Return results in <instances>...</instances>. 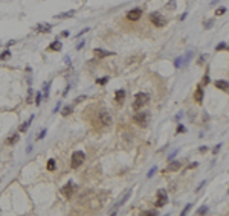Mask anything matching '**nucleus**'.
Masks as SVG:
<instances>
[{
    "instance_id": "f257e3e1",
    "label": "nucleus",
    "mask_w": 229,
    "mask_h": 216,
    "mask_svg": "<svg viewBox=\"0 0 229 216\" xmlns=\"http://www.w3.org/2000/svg\"><path fill=\"white\" fill-rule=\"evenodd\" d=\"M148 102H150V94H148V93H137V94L135 96L133 108H135V110H139V108L145 107Z\"/></svg>"
},
{
    "instance_id": "f03ea898",
    "label": "nucleus",
    "mask_w": 229,
    "mask_h": 216,
    "mask_svg": "<svg viewBox=\"0 0 229 216\" xmlns=\"http://www.w3.org/2000/svg\"><path fill=\"white\" fill-rule=\"evenodd\" d=\"M84 160H86V155H84V152H83V151H77V152H73V155H72L70 166L73 167V169H77V167H79V166L84 163Z\"/></svg>"
},
{
    "instance_id": "7ed1b4c3",
    "label": "nucleus",
    "mask_w": 229,
    "mask_h": 216,
    "mask_svg": "<svg viewBox=\"0 0 229 216\" xmlns=\"http://www.w3.org/2000/svg\"><path fill=\"white\" fill-rule=\"evenodd\" d=\"M148 113H145V111H141V113H137V114H135V117H133V122L135 123H137L139 126H142V128H145L147 126V123H148Z\"/></svg>"
},
{
    "instance_id": "20e7f679",
    "label": "nucleus",
    "mask_w": 229,
    "mask_h": 216,
    "mask_svg": "<svg viewBox=\"0 0 229 216\" xmlns=\"http://www.w3.org/2000/svg\"><path fill=\"white\" fill-rule=\"evenodd\" d=\"M167 202H168L167 190H165V189H159V190H157V199L154 201V206H156V207H163Z\"/></svg>"
},
{
    "instance_id": "39448f33",
    "label": "nucleus",
    "mask_w": 229,
    "mask_h": 216,
    "mask_svg": "<svg viewBox=\"0 0 229 216\" xmlns=\"http://www.w3.org/2000/svg\"><path fill=\"white\" fill-rule=\"evenodd\" d=\"M150 21L154 24V26H157V28H162V26H165L167 24V20H165L162 15H159L157 12H153V14H150Z\"/></svg>"
},
{
    "instance_id": "423d86ee",
    "label": "nucleus",
    "mask_w": 229,
    "mask_h": 216,
    "mask_svg": "<svg viewBox=\"0 0 229 216\" xmlns=\"http://www.w3.org/2000/svg\"><path fill=\"white\" fill-rule=\"evenodd\" d=\"M99 120H101V123H103L104 126H109L110 123H111L110 113H109L107 110H101V111H99Z\"/></svg>"
},
{
    "instance_id": "0eeeda50",
    "label": "nucleus",
    "mask_w": 229,
    "mask_h": 216,
    "mask_svg": "<svg viewBox=\"0 0 229 216\" xmlns=\"http://www.w3.org/2000/svg\"><path fill=\"white\" fill-rule=\"evenodd\" d=\"M73 190H75V184H73V181H69L67 184L61 189V193H63L66 198H70V196L73 195Z\"/></svg>"
},
{
    "instance_id": "6e6552de",
    "label": "nucleus",
    "mask_w": 229,
    "mask_h": 216,
    "mask_svg": "<svg viewBox=\"0 0 229 216\" xmlns=\"http://www.w3.org/2000/svg\"><path fill=\"white\" fill-rule=\"evenodd\" d=\"M141 15H142V11L139 8H135V9H131L130 12L127 14V18H129L130 21H136V20L141 18Z\"/></svg>"
},
{
    "instance_id": "1a4fd4ad",
    "label": "nucleus",
    "mask_w": 229,
    "mask_h": 216,
    "mask_svg": "<svg viewBox=\"0 0 229 216\" xmlns=\"http://www.w3.org/2000/svg\"><path fill=\"white\" fill-rule=\"evenodd\" d=\"M93 52H95V55H96L98 58H105V56L115 55V52H107V50H104V49H95Z\"/></svg>"
},
{
    "instance_id": "9d476101",
    "label": "nucleus",
    "mask_w": 229,
    "mask_h": 216,
    "mask_svg": "<svg viewBox=\"0 0 229 216\" xmlns=\"http://www.w3.org/2000/svg\"><path fill=\"white\" fill-rule=\"evenodd\" d=\"M214 85L218 90H223V91H228V81H223V79H218L214 82Z\"/></svg>"
},
{
    "instance_id": "9b49d317",
    "label": "nucleus",
    "mask_w": 229,
    "mask_h": 216,
    "mask_svg": "<svg viewBox=\"0 0 229 216\" xmlns=\"http://www.w3.org/2000/svg\"><path fill=\"white\" fill-rule=\"evenodd\" d=\"M180 164L179 161H171V163L168 164V167H167V172H174V170H179L180 169Z\"/></svg>"
},
{
    "instance_id": "f8f14e48",
    "label": "nucleus",
    "mask_w": 229,
    "mask_h": 216,
    "mask_svg": "<svg viewBox=\"0 0 229 216\" xmlns=\"http://www.w3.org/2000/svg\"><path fill=\"white\" fill-rule=\"evenodd\" d=\"M194 98H196V101L199 102V104H202V101H203V88H202V87L197 88V90H196V96H194Z\"/></svg>"
},
{
    "instance_id": "ddd939ff",
    "label": "nucleus",
    "mask_w": 229,
    "mask_h": 216,
    "mask_svg": "<svg viewBox=\"0 0 229 216\" xmlns=\"http://www.w3.org/2000/svg\"><path fill=\"white\" fill-rule=\"evenodd\" d=\"M124 99H125V90H118V91H116V102L121 104Z\"/></svg>"
},
{
    "instance_id": "4468645a",
    "label": "nucleus",
    "mask_w": 229,
    "mask_h": 216,
    "mask_svg": "<svg viewBox=\"0 0 229 216\" xmlns=\"http://www.w3.org/2000/svg\"><path fill=\"white\" fill-rule=\"evenodd\" d=\"M130 193H131V190H130V189H129V190H127V192L124 193V195H122V198H121V201H119L118 204H116V207H121L122 204H125V201H127V199H129V196H130Z\"/></svg>"
},
{
    "instance_id": "2eb2a0df",
    "label": "nucleus",
    "mask_w": 229,
    "mask_h": 216,
    "mask_svg": "<svg viewBox=\"0 0 229 216\" xmlns=\"http://www.w3.org/2000/svg\"><path fill=\"white\" fill-rule=\"evenodd\" d=\"M52 29L51 24H38V28H37V31L41 32V34H46V32H49Z\"/></svg>"
},
{
    "instance_id": "dca6fc26",
    "label": "nucleus",
    "mask_w": 229,
    "mask_h": 216,
    "mask_svg": "<svg viewBox=\"0 0 229 216\" xmlns=\"http://www.w3.org/2000/svg\"><path fill=\"white\" fill-rule=\"evenodd\" d=\"M49 50H54V52H57V50H61V43L60 41H54L52 44L49 46Z\"/></svg>"
},
{
    "instance_id": "f3484780",
    "label": "nucleus",
    "mask_w": 229,
    "mask_h": 216,
    "mask_svg": "<svg viewBox=\"0 0 229 216\" xmlns=\"http://www.w3.org/2000/svg\"><path fill=\"white\" fill-rule=\"evenodd\" d=\"M32 120H34V116H31V117H29V120H28V122H25L23 125L20 126V131H22V132H25L26 129H28V128L31 126V122H32Z\"/></svg>"
},
{
    "instance_id": "a211bd4d",
    "label": "nucleus",
    "mask_w": 229,
    "mask_h": 216,
    "mask_svg": "<svg viewBox=\"0 0 229 216\" xmlns=\"http://www.w3.org/2000/svg\"><path fill=\"white\" fill-rule=\"evenodd\" d=\"M75 14V11H69V12H64V14H58L55 15V18H67V17H72Z\"/></svg>"
},
{
    "instance_id": "6ab92c4d",
    "label": "nucleus",
    "mask_w": 229,
    "mask_h": 216,
    "mask_svg": "<svg viewBox=\"0 0 229 216\" xmlns=\"http://www.w3.org/2000/svg\"><path fill=\"white\" fill-rule=\"evenodd\" d=\"M18 139H20V137H18V134H14V136H11V137H9V139L6 140V143H8V145H14V143H17V142H18Z\"/></svg>"
},
{
    "instance_id": "aec40b11",
    "label": "nucleus",
    "mask_w": 229,
    "mask_h": 216,
    "mask_svg": "<svg viewBox=\"0 0 229 216\" xmlns=\"http://www.w3.org/2000/svg\"><path fill=\"white\" fill-rule=\"evenodd\" d=\"M55 167H57V163H55V160H49L47 161V170H55Z\"/></svg>"
},
{
    "instance_id": "412c9836",
    "label": "nucleus",
    "mask_w": 229,
    "mask_h": 216,
    "mask_svg": "<svg viewBox=\"0 0 229 216\" xmlns=\"http://www.w3.org/2000/svg\"><path fill=\"white\" fill-rule=\"evenodd\" d=\"M61 113H63V116H69V114L72 113V105H67V107H64V108H63V111H61Z\"/></svg>"
},
{
    "instance_id": "4be33fe9",
    "label": "nucleus",
    "mask_w": 229,
    "mask_h": 216,
    "mask_svg": "<svg viewBox=\"0 0 229 216\" xmlns=\"http://www.w3.org/2000/svg\"><path fill=\"white\" fill-rule=\"evenodd\" d=\"M225 49H228V44H226V43H218V44H217V47H215V50H217V52H220V50H225Z\"/></svg>"
},
{
    "instance_id": "5701e85b",
    "label": "nucleus",
    "mask_w": 229,
    "mask_h": 216,
    "mask_svg": "<svg viewBox=\"0 0 229 216\" xmlns=\"http://www.w3.org/2000/svg\"><path fill=\"white\" fill-rule=\"evenodd\" d=\"M206 213H208V207H206V206L200 207L199 210H197V215H206Z\"/></svg>"
},
{
    "instance_id": "b1692460",
    "label": "nucleus",
    "mask_w": 229,
    "mask_h": 216,
    "mask_svg": "<svg viewBox=\"0 0 229 216\" xmlns=\"http://www.w3.org/2000/svg\"><path fill=\"white\" fill-rule=\"evenodd\" d=\"M225 12H226V8H225V6L218 8V9L215 11V14H217V15H223V14H225Z\"/></svg>"
},
{
    "instance_id": "393cba45",
    "label": "nucleus",
    "mask_w": 229,
    "mask_h": 216,
    "mask_svg": "<svg viewBox=\"0 0 229 216\" xmlns=\"http://www.w3.org/2000/svg\"><path fill=\"white\" fill-rule=\"evenodd\" d=\"M156 170H157V167H156V166H154V167H151V170H150V172H148V174H147V177H148V178H151V177H153L154 174H156Z\"/></svg>"
},
{
    "instance_id": "a878e982",
    "label": "nucleus",
    "mask_w": 229,
    "mask_h": 216,
    "mask_svg": "<svg viewBox=\"0 0 229 216\" xmlns=\"http://www.w3.org/2000/svg\"><path fill=\"white\" fill-rule=\"evenodd\" d=\"M46 129H43L41 132H38V136H37V140H41V139H44V136H46Z\"/></svg>"
},
{
    "instance_id": "bb28decb",
    "label": "nucleus",
    "mask_w": 229,
    "mask_h": 216,
    "mask_svg": "<svg viewBox=\"0 0 229 216\" xmlns=\"http://www.w3.org/2000/svg\"><path fill=\"white\" fill-rule=\"evenodd\" d=\"M9 55H11V53H9V50H6V52H3L2 55H0V59H6V58H9Z\"/></svg>"
},
{
    "instance_id": "cd10ccee",
    "label": "nucleus",
    "mask_w": 229,
    "mask_h": 216,
    "mask_svg": "<svg viewBox=\"0 0 229 216\" xmlns=\"http://www.w3.org/2000/svg\"><path fill=\"white\" fill-rule=\"evenodd\" d=\"M107 81H109V78H103V79H101V78H99V79L96 81V82H98V84H101V85H104L105 82H107Z\"/></svg>"
},
{
    "instance_id": "c85d7f7f",
    "label": "nucleus",
    "mask_w": 229,
    "mask_h": 216,
    "mask_svg": "<svg viewBox=\"0 0 229 216\" xmlns=\"http://www.w3.org/2000/svg\"><path fill=\"white\" fill-rule=\"evenodd\" d=\"M84 99H87L86 96H79V98H77V99H75V104H79V102H83Z\"/></svg>"
},
{
    "instance_id": "c756f323",
    "label": "nucleus",
    "mask_w": 229,
    "mask_h": 216,
    "mask_svg": "<svg viewBox=\"0 0 229 216\" xmlns=\"http://www.w3.org/2000/svg\"><path fill=\"white\" fill-rule=\"evenodd\" d=\"M40 102H41V93H37V101H35V104L40 105Z\"/></svg>"
},
{
    "instance_id": "7c9ffc66",
    "label": "nucleus",
    "mask_w": 229,
    "mask_h": 216,
    "mask_svg": "<svg viewBox=\"0 0 229 216\" xmlns=\"http://www.w3.org/2000/svg\"><path fill=\"white\" fill-rule=\"evenodd\" d=\"M205 28H206V29L212 28V20H211V21H205Z\"/></svg>"
},
{
    "instance_id": "2f4dec72",
    "label": "nucleus",
    "mask_w": 229,
    "mask_h": 216,
    "mask_svg": "<svg viewBox=\"0 0 229 216\" xmlns=\"http://www.w3.org/2000/svg\"><path fill=\"white\" fill-rule=\"evenodd\" d=\"M189 209H191V204H188V206L185 207V210L182 212V215H186V213H188V210H189Z\"/></svg>"
},
{
    "instance_id": "473e14b6",
    "label": "nucleus",
    "mask_w": 229,
    "mask_h": 216,
    "mask_svg": "<svg viewBox=\"0 0 229 216\" xmlns=\"http://www.w3.org/2000/svg\"><path fill=\"white\" fill-rule=\"evenodd\" d=\"M47 91H49V84H44V94L47 96Z\"/></svg>"
},
{
    "instance_id": "72a5a7b5",
    "label": "nucleus",
    "mask_w": 229,
    "mask_h": 216,
    "mask_svg": "<svg viewBox=\"0 0 229 216\" xmlns=\"http://www.w3.org/2000/svg\"><path fill=\"white\" fill-rule=\"evenodd\" d=\"M142 215H157V212H144Z\"/></svg>"
},
{
    "instance_id": "f704fd0d",
    "label": "nucleus",
    "mask_w": 229,
    "mask_h": 216,
    "mask_svg": "<svg viewBox=\"0 0 229 216\" xmlns=\"http://www.w3.org/2000/svg\"><path fill=\"white\" fill-rule=\"evenodd\" d=\"M177 131H179V132H183V131H185V128H183V125H180V126L177 128Z\"/></svg>"
},
{
    "instance_id": "c9c22d12",
    "label": "nucleus",
    "mask_w": 229,
    "mask_h": 216,
    "mask_svg": "<svg viewBox=\"0 0 229 216\" xmlns=\"http://www.w3.org/2000/svg\"><path fill=\"white\" fill-rule=\"evenodd\" d=\"M61 37H69V32L67 31H63L61 32Z\"/></svg>"
},
{
    "instance_id": "e433bc0d",
    "label": "nucleus",
    "mask_w": 229,
    "mask_h": 216,
    "mask_svg": "<svg viewBox=\"0 0 229 216\" xmlns=\"http://www.w3.org/2000/svg\"><path fill=\"white\" fill-rule=\"evenodd\" d=\"M208 82H209V78H208V75H206V76L203 78V84H208Z\"/></svg>"
},
{
    "instance_id": "4c0bfd02",
    "label": "nucleus",
    "mask_w": 229,
    "mask_h": 216,
    "mask_svg": "<svg viewBox=\"0 0 229 216\" xmlns=\"http://www.w3.org/2000/svg\"><path fill=\"white\" fill-rule=\"evenodd\" d=\"M220 148H221V145H217V146L214 148V152H218V149H220Z\"/></svg>"
},
{
    "instance_id": "58836bf2",
    "label": "nucleus",
    "mask_w": 229,
    "mask_h": 216,
    "mask_svg": "<svg viewBox=\"0 0 229 216\" xmlns=\"http://www.w3.org/2000/svg\"><path fill=\"white\" fill-rule=\"evenodd\" d=\"M83 44H84V41H81V43H79V44L77 46V50H78V49H81V47H83Z\"/></svg>"
}]
</instances>
